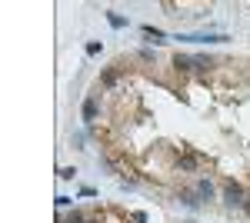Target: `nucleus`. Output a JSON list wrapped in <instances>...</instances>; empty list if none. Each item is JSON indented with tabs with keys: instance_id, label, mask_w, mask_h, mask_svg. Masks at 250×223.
I'll use <instances>...</instances> for the list:
<instances>
[{
	"instance_id": "nucleus-1",
	"label": "nucleus",
	"mask_w": 250,
	"mask_h": 223,
	"mask_svg": "<svg viewBox=\"0 0 250 223\" xmlns=\"http://www.w3.org/2000/svg\"><path fill=\"white\" fill-rule=\"evenodd\" d=\"M224 203L230 206V210H244V203H247V193H244V186L233 183V180H224Z\"/></svg>"
},
{
	"instance_id": "nucleus-2",
	"label": "nucleus",
	"mask_w": 250,
	"mask_h": 223,
	"mask_svg": "<svg viewBox=\"0 0 250 223\" xmlns=\"http://www.w3.org/2000/svg\"><path fill=\"white\" fill-rule=\"evenodd\" d=\"M177 40H193V43H227V34H190V37H180L177 34Z\"/></svg>"
},
{
	"instance_id": "nucleus-3",
	"label": "nucleus",
	"mask_w": 250,
	"mask_h": 223,
	"mask_svg": "<svg viewBox=\"0 0 250 223\" xmlns=\"http://www.w3.org/2000/svg\"><path fill=\"white\" fill-rule=\"evenodd\" d=\"M193 190H197V197H200L204 203H210L213 197H217V190H213V183H210V180H207V177H200V180L193 183Z\"/></svg>"
},
{
	"instance_id": "nucleus-4",
	"label": "nucleus",
	"mask_w": 250,
	"mask_h": 223,
	"mask_svg": "<svg viewBox=\"0 0 250 223\" xmlns=\"http://www.w3.org/2000/svg\"><path fill=\"white\" fill-rule=\"evenodd\" d=\"M177 200L187 206V210H200V203H204V200L197 197V190H180V193H177Z\"/></svg>"
},
{
	"instance_id": "nucleus-5",
	"label": "nucleus",
	"mask_w": 250,
	"mask_h": 223,
	"mask_svg": "<svg viewBox=\"0 0 250 223\" xmlns=\"http://www.w3.org/2000/svg\"><path fill=\"white\" fill-rule=\"evenodd\" d=\"M97 110H100V103H97L94 93H90V97L83 100V120H87V123H94V120H97Z\"/></svg>"
},
{
	"instance_id": "nucleus-6",
	"label": "nucleus",
	"mask_w": 250,
	"mask_h": 223,
	"mask_svg": "<svg viewBox=\"0 0 250 223\" xmlns=\"http://www.w3.org/2000/svg\"><path fill=\"white\" fill-rule=\"evenodd\" d=\"M173 67H177L180 74H190V70H193V57L190 54H177V57H173Z\"/></svg>"
},
{
	"instance_id": "nucleus-7",
	"label": "nucleus",
	"mask_w": 250,
	"mask_h": 223,
	"mask_svg": "<svg viewBox=\"0 0 250 223\" xmlns=\"http://www.w3.org/2000/svg\"><path fill=\"white\" fill-rule=\"evenodd\" d=\"M117 80H120V67H110V70H107V74L100 77V87H114Z\"/></svg>"
},
{
	"instance_id": "nucleus-8",
	"label": "nucleus",
	"mask_w": 250,
	"mask_h": 223,
	"mask_svg": "<svg viewBox=\"0 0 250 223\" xmlns=\"http://www.w3.org/2000/svg\"><path fill=\"white\" fill-rule=\"evenodd\" d=\"M144 37H147V40H157V43H164V40H167V34H164V30H157V27H150V23H147V27H144Z\"/></svg>"
},
{
	"instance_id": "nucleus-9",
	"label": "nucleus",
	"mask_w": 250,
	"mask_h": 223,
	"mask_svg": "<svg viewBox=\"0 0 250 223\" xmlns=\"http://www.w3.org/2000/svg\"><path fill=\"white\" fill-rule=\"evenodd\" d=\"M197 163H200V157H193V153H187V157H180V160H177V167H180V170H193Z\"/></svg>"
},
{
	"instance_id": "nucleus-10",
	"label": "nucleus",
	"mask_w": 250,
	"mask_h": 223,
	"mask_svg": "<svg viewBox=\"0 0 250 223\" xmlns=\"http://www.w3.org/2000/svg\"><path fill=\"white\" fill-rule=\"evenodd\" d=\"M107 23L117 27V30H124V27H127V17H120V14H114V10H107Z\"/></svg>"
},
{
	"instance_id": "nucleus-11",
	"label": "nucleus",
	"mask_w": 250,
	"mask_h": 223,
	"mask_svg": "<svg viewBox=\"0 0 250 223\" xmlns=\"http://www.w3.org/2000/svg\"><path fill=\"white\" fill-rule=\"evenodd\" d=\"M207 67H213L210 57H193V70H207Z\"/></svg>"
},
{
	"instance_id": "nucleus-12",
	"label": "nucleus",
	"mask_w": 250,
	"mask_h": 223,
	"mask_svg": "<svg viewBox=\"0 0 250 223\" xmlns=\"http://www.w3.org/2000/svg\"><path fill=\"white\" fill-rule=\"evenodd\" d=\"M63 223H87V217H83L80 210H74V213H70V217H67V220H63Z\"/></svg>"
},
{
	"instance_id": "nucleus-13",
	"label": "nucleus",
	"mask_w": 250,
	"mask_h": 223,
	"mask_svg": "<svg viewBox=\"0 0 250 223\" xmlns=\"http://www.w3.org/2000/svg\"><path fill=\"white\" fill-rule=\"evenodd\" d=\"M100 50H104V47H100L97 40H90V43H87V54H90V57H97V54H100Z\"/></svg>"
},
{
	"instance_id": "nucleus-14",
	"label": "nucleus",
	"mask_w": 250,
	"mask_h": 223,
	"mask_svg": "<svg viewBox=\"0 0 250 223\" xmlns=\"http://www.w3.org/2000/svg\"><path fill=\"white\" fill-rule=\"evenodd\" d=\"M130 220H134V223H147V213H140V210H137V213H130Z\"/></svg>"
},
{
	"instance_id": "nucleus-15",
	"label": "nucleus",
	"mask_w": 250,
	"mask_h": 223,
	"mask_svg": "<svg viewBox=\"0 0 250 223\" xmlns=\"http://www.w3.org/2000/svg\"><path fill=\"white\" fill-rule=\"evenodd\" d=\"M244 213L250 217V193H247V203H244Z\"/></svg>"
},
{
	"instance_id": "nucleus-16",
	"label": "nucleus",
	"mask_w": 250,
	"mask_h": 223,
	"mask_svg": "<svg viewBox=\"0 0 250 223\" xmlns=\"http://www.w3.org/2000/svg\"><path fill=\"white\" fill-rule=\"evenodd\" d=\"M184 223H197V220H184Z\"/></svg>"
}]
</instances>
